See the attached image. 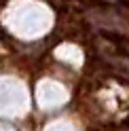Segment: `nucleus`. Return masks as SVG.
<instances>
[{
  "mask_svg": "<svg viewBox=\"0 0 129 131\" xmlns=\"http://www.w3.org/2000/svg\"><path fill=\"white\" fill-rule=\"evenodd\" d=\"M108 2H116V0H108Z\"/></svg>",
  "mask_w": 129,
  "mask_h": 131,
  "instance_id": "1",
  "label": "nucleus"
}]
</instances>
